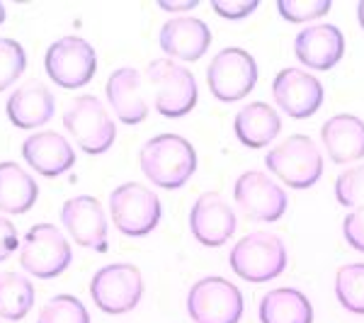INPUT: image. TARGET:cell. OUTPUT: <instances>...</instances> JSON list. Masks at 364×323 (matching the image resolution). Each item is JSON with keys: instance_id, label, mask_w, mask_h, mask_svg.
Masks as SVG:
<instances>
[{"instance_id": "cell-23", "label": "cell", "mask_w": 364, "mask_h": 323, "mask_svg": "<svg viewBox=\"0 0 364 323\" xmlns=\"http://www.w3.org/2000/svg\"><path fill=\"white\" fill-rule=\"evenodd\" d=\"M39 199V185L20 163H0V211L3 214H27Z\"/></svg>"}, {"instance_id": "cell-26", "label": "cell", "mask_w": 364, "mask_h": 323, "mask_svg": "<svg viewBox=\"0 0 364 323\" xmlns=\"http://www.w3.org/2000/svg\"><path fill=\"white\" fill-rule=\"evenodd\" d=\"M336 297L345 311L364 316V263H348L338 270Z\"/></svg>"}, {"instance_id": "cell-30", "label": "cell", "mask_w": 364, "mask_h": 323, "mask_svg": "<svg viewBox=\"0 0 364 323\" xmlns=\"http://www.w3.org/2000/svg\"><path fill=\"white\" fill-rule=\"evenodd\" d=\"M331 0H277V13L287 22H294V25L309 20H321V17L331 13Z\"/></svg>"}, {"instance_id": "cell-12", "label": "cell", "mask_w": 364, "mask_h": 323, "mask_svg": "<svg viewBox=\"0 0 364 323\" xmlns=\"http://www.w3.org/2000/svg\"><path fill=\"white\" fill-rule=\"evenodd\" d=\"M233 199L248 219L265 221V224L279 221L289 207V197L282 190V185L274 183L262 170H245L243 175H238L233 185Z\"/></svg>"}, {"instance_id": "cell-5", "label": "cell", "mask_w": 364, "mask_h": 323, "mask_svg": "<svg viewBox=\"0 0 364 323\" xmlns=\"http://www.w3.org/2000/svg\"><path fill=\"white\" fill-rule=\"evenodd\" d=\"M73 260V250L61 233V228L54 224H34L27 228L25 238L20 243V265L27 275L39 280H54Z\"/></svg>"}, {"instance_id": "cell-22", "label": "cell", "mask_w": 364, "mask_h": 323, "mask_svg": "<svg viewBox=\"0 0 364 323\" xmlns=\"http://www.w3.org/2000/svg\"><path fill=\"white\" fill-rule=\"evenodd\" d=\"M233 132L245 149H265L282 132V117L272 105L267 102H248L236 112Z\"/></svg>"}, {"instance_id": "cell-19", "label": "cell", "mask_w": 364, "mask_h": 323, "mask_svg": "<svg viewBox=\"0 0 364 323\" xmlns=\"http://www.w3.org/2000/svg\"><path fill=\"white\" fill-rule=\"evenodd\" d=\"M22 158L34 173L58 178L75 166V151L58 132H37L22 141Z\"/></svg>"}, {"instance_id": "cell-8", "label": "cell", "mask_w": 364, "mask_h": 323, "mask_svg": "<svg viewBox=\"0 0 364 323\" xmlns=\"http://www.w3.org/2000/svg\"><path fill=\"white\" fill-rule=\"evenodd\" d=\"M90 297L100 311L109 316L129 314L144 297V275L132 263H109L90 280Z\"/></svg>"}, {"instance_id": "cell-27", "label": "cell", "mask_w": 364, "mask_h": 323, "mask_svg": "<svg viewBox=\"0 0 364 323\" xmlns=\"http://www.w3.org/2000/svg\"><path fill=\"white\" fill-rule=\"evenodd\" d=\"M37 323H90V314L78 297L56 295L39 309Z\"/></svg>"}, {"instance_id": "cell-25", "label": "cell", "mask_w": 364, "mask_h": 323, "mask_svg": "<svg viewBox=\"0 0 364 323\" xmlns=\"http://www.w3.org/2000/svg\"><path fill=\"white\" fill-rule=\"evenodd\" d=\"M34 285L27 275L8 270L0 272V319L22 321L34 307Z\"/></svg>"}, {"instance_id": "cell-24", "label": "cell", "mask_w": 364, "mask_h": 323, "mask_svg": "<svg viewBox=\"0 0 364 323\" xmlns=\"http://www.w3.org/2000/svg\"><path fill=\"white\" fill-rule=\"evenodd\" d=\"M262 323H314V307L309 297L294 287H279L260 299Z\"/></svg>"}, {"instance_id": "cell-7", "label": "cell", "mask_w": 364, "mask_h": 323, "mask_svg": "<svg viewBox=\"0 0 364 323\" xmlns=\"http://www.w3.org/2000/svg\"><path fill=\"white\" fill-rule=\"evenodd\" d=\"M109 214L119 233L129 238H144L161 224L163 207L151 187L124 183L109 192Z\"/></svg>"}, {"instance_id": "cell-6", "label": "cell", "mask_w": 364, "mask_h": 323, "mask_svg": "<svg viewBox=\"0 0 364 323\" xmlns=\"http://www.w3.org/2000/svg\"><path fill=\"white\" fill-rule=\"evenodd\" d=\"M63 127L75 144L90 156H100L112 149L117 139V127L105 102L95 95H80L70 100L63 112Z\"/></svg>"}, {"instance_id": "cell-28", "label": "cell", "mask_w": 364, "mask_h": 323, "mask_svg": "<svg viewBox=\"0 0 364 323\" xmlns=\"http://www.w3.org/2000/svg\"><path fill=\"white\" fill-rule=\"evenodd\" d=\"M27 68V54L25 46L17 39L0 37V92L15 85V80L25 73Z\"/></svg>"}, {"instance_id": "cell-13", "label": "cell", "mask_w": 364, "mask_h": 323, "mask_svg": "<svg viewBox=\"0 0 364 323\" xmlns=\"http://www.w3.org/2000/svg\"><path fill=\"white\" fill-rule=\"evenodd\" d=\"M272 97L277 107L291 120H309L321 110L326 90L309 70L289 66L282 68L272 80Z\"/></svg>"}, {"instance_id": "cell-32", "label": "cell", "mask_w": 364, "mask_h": 323, "mask_svg": "<svg viewBox=\"0 0 364 323\" xmlns=\"http://www.w3.org/2000/svg\"><path fill=\"white\" fill-rule=\"evenodd\" d=\"M343 236L355 250L364 253V209H355L343 219Z\"/></svg>"}, {"instance_id": "cell-14", "label": "cell", "mask_w": 364, "mask_h": 323, "mask_svg": "<svg viewBox=\"0 0 364 323\" xmlns=\"http://www.w3.org/2000/svg\"><path fill=\"white\" fill-rule=\"evenodd\" d=\"M61 224L78 245L95 250V253H107V214L100 199L92 195L66 199L61 207Z\"/></svg>"}, {"instance_id": "cell-34", "label": "cell", "mask_w": 364, "mask_h": 323, "mask_svg": "<svg viewBox=\"0 0 364 323\" xmlns=\"http://www.w3.org/2000/svg\"><path fill=\"white\" fill-rule=\"evenodd\" d=\"M199 5V0H180V3H168V0H161L158 8L166 10V13H190Z\"/></svg>"}, {"instance_id": "cell-20", "label": "cell", "mask_w": 364, "mask_h": 323, "mask_svg": "<svg viewBox=\"0 0 364 323\" xmlns=\"http://www.w3.org/2000/svg\"><path fill=\"white\" fill-rule=\"evenodd\" d=\"M8 120L17 129H37L44 127L56 112V100L49 85L42 80H27L5 102Z\"/></svg>"}, {"instance_id": "cell-9", "label": "cell", "mask_w": 364, "mask_h": 323, "mask_svg": "<svg viewBox=\"0 0 364 323\" xmlns=\"http://www.w3.org/2000/svg\"><path fill=\"white\" fill-rule=\"evenodd\" d=\"M243 295L233 282L224 277H202L187 292V314L195 323H240Z\"/></svg>"}, {"instance_id": "cell-36", "label": "cell", "mask_w": 364, "mask_h": 323, "mask_svg": "<svg viewBox=\"0 0 364 323\" xmlns=\"http://www.w3.org/2000/svg\"><path fill=\"white\" fill-rule=\"evenodd\" d=\"M3 22H5V5L0 3V25H3Z\"/></svg>"}, {"instance_id": "cell-35", "label": "cell", "mask_w": 364, "mask_h": 323, "mask_svg": "<svg viewBox=\"0 0 364 323\" xmlns=\"http://www.w3.org/2000/svg\"><path fill=\"white\" fill-rule=\"evenodd\" d=\"M357 20H360V27L364 29V0H360V5H357Z\"/></svg>"}, {"instance_id": "cell-3", "label": "cell", "mask_w": 364, "mask_h": 323, "mask_svg": "<svg viewBox=\"0 0 364 323\" xmlns=\"http://www.w3.org/2000/svg\"><path fill=\"white\" fill-rule=\"evenodd\" d=\"M265 166L279 183L291 190H309L323 175V154L311 137L294 134L267 151Z\"/></svg>"}, {"instance_id": "cell-31", "label": "cell", "mask_w": 364, "mask_h": 323, "mask_svg": "<svg viewBox=\"0 0 364 323\" xmlns=\"http://www.w3.org/2000/svg\"><path fill=\"white\" fill-rule=\"evenodd\" d=\"M211 8H214V13L219 17H224V20L238 22L255 13L260 8V3L257 0H211Z\"/></svg>"}, {"instance_id": "cell-16", "label": "cell", "mask_w": 364, "mask_h": 323, "mask_svg": "<svg viewBox=\"0 0 364 323\" xmlns=\"http://www.w3.org/2000/svg\"><path fill=\"white\" fill-rule=\"evenodd\" d=\"M163 54L173 61H199L211 46V29L204 20L190 15L170 17L158 34Z\"/></svg>"}, {"instance_id": "cell-18", "label": "cell", "mask_w": 364, "mask_h": 323, "mask_svg": "<svg viewBox=\"0 0 364 323\" xmlns=\"http://www.w3.org/2000/svg\"><path fill=\"white\" fill-rule=\"evenodd\" d=\"M146 78L139 68L122 66L109 73L105 95L112 112L122 125H141L149 117V102L144 95Z\"/></svg>"}, {"instance_id": "cell-2", "label": "cell", "mask_w": 364, "mask_h": 323, "mask_svg": "<svg viewBox=\"0 0 364 323\" xmlns=\"http://www.w3.org/2000/svg\"><path fill=\"white\" fill-rule=\"evenodd\" d=\"M146 83L154 92L156 112L166 120H180L197 105L199 88L190 68L173 58H156L146 68Z\"/></svg>"}, {"instance_id": "cell-33", "label": "cell", "mask_w": 364, "mask_h": 323, "mask_svg": "<svg viewBox=\"0 0 364 323\" xmlns=\"http://www.w3.org/2000/svg\"><path fill=\"white\" fill-rule=\"evenodd\" d=\"M20 248V238H17V228L8 216L0 214V263L8 260L15 250Z\"/></svg>"}, {"instance_id": "cell-29", "label": "cell", "mask_w": 364, "mask_h": 323, "mask_svg": "<svg viewBox=\"0 0 364 323\" xmlns=\"http://www.w3.org/2000/svg\"><path fill=\"white\" fill-rule=\"evenodd\" d=\"M336 199L348 209H364V163L338 175Z\"/></svg>"}, {"instance_id": "cell-11", "label": "cell", "mask_w": 364, "mask_h": 323, "mask_svg": "<svg viewBox=\"0 0 364 323\" xmlns=\"http://www.w3.org/2000/svg\"><path fill=\"white\" fill-rule=\"evenodd\" d=\"M44 68L46 75L56 85L66 88V90H75V88L87 85L92 80V75H95L97 51L92 49V44L87 39L68 34V37L56 39L46 49Z\"/></svg>"}, {"instance_id": "cell-17", "label": "cell", "mask_w": 364, "mask_h": 323, "mask_svg": "<svg viewBox=\"0 0 364 323\" xmlns=\"http://www.w3.org/2000/svg\"><path fill=\"white\" fill-rule=\"evenodd\" d=\"M294 54L306 68L331 70L345 56V34L331 22H316L296 34Z\"/></svg>"}, {"instance_id": "cell-15", "label": "cell", "mask_w": 364, "mask_h": 323, "mask_svg": "<svg viewBox=\"0 0 364 323\" xmlns=\"http://www.w3.org/2000/svg\"><path fill=\"white\" fill-rule=\"evenodd\" d=\"M236 211L219 192H202L190 209V231L197 243L207 248H221L236 233Z\"/></svg>"}, {"instance_id": "cell-4", "label": "cell", "mask_w": 364, "mask_h": 323, "mask_svg": "<svg viewBox=\"0 0 364 323\" xmlns=\"http://www.w3.org/2000/svg\"><path fill=\"white\" fill-rule=\"evenodd\" d=\"M228 263L240 280L260 285V282H269L284 272L289 253H287V245L279 236L252 231L233 245Z\"/></svg>"}, {"instance_id": "cell-10", "label": "cell", "mask_w": 364, "mask_h": 323, "mask_svg": "<svg viewBox=\"0 0 364 323\" xmlns=\"http://www.w3.org/2000/svg\"><path fill=\"white\" fill-rule=\"evenodd\" d=\"M257 83V61L240 46H226L209 61L207 85L219 102L248 97Z\"/></svg>"}, {"instance_id": "cell-21", "label": "cell", "mask_w": 364, "mask_h": 323, "mask_svg": "<svg viewBox=\"0 0 364 323\" xmlns=\"http://www.w3.org/2000/svg\"><path fill=\"white\" fill-rule=\"evenodd\" d=\"M321 141L328 158L338 166L360 161L364 158V120L355 115H333L323 122Z\"/></svg>"}, {"instance_id": "cell-1", "label": "cell", "mask_w": 364, "mask_h": 323, "mask_svg": "<svg viewBox=\"0 0 364 323\" xmlns=\"http://www.w3.org/2000/svg\"><path fill=\"white\" fill-rule=\"evenodd\" d=\"M141 173L156 187L180 190L192 180L197 170V151L180 134H158L151 137L139 151Z\"/></svg>"}]
</instances>
